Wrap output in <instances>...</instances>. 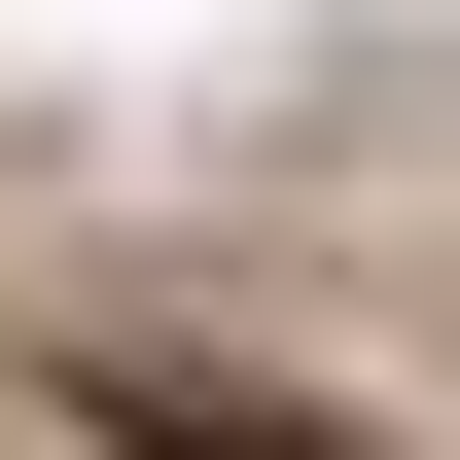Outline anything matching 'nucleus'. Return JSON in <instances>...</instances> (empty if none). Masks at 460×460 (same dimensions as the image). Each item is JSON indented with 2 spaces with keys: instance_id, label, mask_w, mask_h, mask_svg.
Listing matches in <instances>:
<instances>
[{
  "instance_id": "f257e3e1",
  "label": "nucleus",
  "mask_w": 460,
  "mask_h": 460,
  "mask_svg": "<svg viewBox=\"0 0 460 460\" xmlns=\"http://www.w3.org/2000/svg\"><path fill=\"white\" fill-rule=\"evenodd\" d=\"M36 425L71 460H354L319 390H248V354H36Z\"/></svg>"
}]
</instances>
